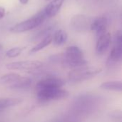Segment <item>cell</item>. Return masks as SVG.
I'll use <instances>...</instances> for the list:
<instances>
[{
	"label": "cell",
	"instance_id": "ac0fdd59",
	"mask_svg": "<svg viewBox=\"0 0 122 122\" xmlns=\"http://www.w3.org/2000/svg\"><path fill=\"white\" fill-rule=\"evenodd\" d=\"M53 29V26H48L44 28V29H42L41 31H40L38 34H36L34 36V40H38V39H44V37H46V36L49 35L51 31Z\"/></svg>",
	"mask_w": 122,
	"mask_h": 122
},
{
	"label": "cell",
	"instance_id": "6da1fadb",
	"mask_svg": "<svg viewBox=\"0 0 122 122\" xmlns=\"http://www.w3.org/2000/svg\"><path fill=\"white\" fill-rule=\"evenodd\" d=\"M46 18V16L44 10H41L32 17L11 26L10 28V31L13 33H22L30 31L39 26L45 21Z\"/></svg>",
	"mask_w": 122,
	"mask_h": 122
},
{
	"label": "cell",
	"instance_id": "30bf717a",
	"mask_svg": "<svg viewBox=\"0 0 122 122\" xmlns=\"http://www.w3.org/2000/svg\"><path fill=\"white\" fill-rule=\"evenodd\" d=\"M71 26L74 29L78 31H84L87 28L88 21L87 18L83 15H77L72 18L71 21Z\"/></svg>",
	"mask_w": 122,
	"mask_h": 122
},
{
	"label": "cell",
	"instance_id": "9a60e30c",
	"mask_svg": "<svg viewBox=\"0 0 122 122\" xmlns=\"http://www.w3.org/2000/svg\"><path fill=\"white\" fill-rule=\"evenodd\" d=\"M67 37L68 36H67L66 32L64 31L63 29H60L55 31L54 36H53L52 41L56 46H61L66 41Z\"/></svg>",
	"mask_w": 122,
	"mask_h": 122
},
{
	"label": "cell",
	"instance_id": "5b68a950",
	"mask_svg": "<svg viewBox=\"0 0 122 122\" xmlns=\"http://www.w3.org/2000/svg\"><path fill=\"white\" fill-rule=\"evenodd\" d=\"M43 66L42 62L40 61L26 60L20 61L11 62L6 64V67L10 70H36Z\"/></svg>",
	"mask_w": 122,
	"mask_h": 122
},
{
	"label": "cell",
	"instance_id": "e0dca14e",
	"mask_svg": "<svg viewBox=\"0 0 122 122\" xmlns=\"http://www.w3.org/2000/svg\"><path fill=\"white\" fill-rule=\"evenodd\" d=\"M25 47H14L8 50L6 53V56L9 58H15L19 56Z\"/></svg>",
	"mask_w": 122,
	"mask_h": 122
},
{
	"label": "cell",
	"instance_id": "d6986e66",
	"mask_svg": "<svg viewBox=\"0 0 122 122\" xmlns=\"http://www.w3.org/2000/svg\"><path fill=\"white\" fill-rule=\"evenodd\" d=\"M5 14H6L5 9L3 6H0V19L4 18V16H5Z\"/></svg>",
	"mask_w": 122,
	"mask_h": 122
},
{
	"label": "cell",
	"instance_id": "9c48e42d",
	"mask_svg": "<svg viewBox=\"0 0 122 122\" xmlns=\"http://www.w3.org/2000/svg\"><path fill=\"white\" fill-rule=\"evenodd\" d=\"M65 0H52L44 9L46 17L51 18L55 16L60 11Z\"/></svg>",
	"mask_w": 122,
	"mask_h": 122
},
{
	"label": "cell",
	"instance_id": "44dd1931",
	"mask_svg": "<svg viewBox=\"0 0 122 122\" xmlns=\"http://www.w3.org/2000/svg\"><path fill=\"white\" fill-rule=\"evenodd\" d=\"M46 1H49V0H46Z\"/></svg>",
	"mask_w": 122,
	"mask_h": 122
},
{
	"label": "cell",
	"instance_id": "4fadbf2b",
	"mask_svg": "<svg viewBox=\"0 0 122 122\" xmlns=\"http://www.w3.org/2000/svg\"><path fill=\"white\" fill-rule=\"evenodd\" d=\"M100 89L107 91H114V92H122V83L121 81H110L102 83Z\"/></svg>",
	"mask_w": 122,
	"mask_h": 122
},
{
	"label": "cell",
	"instance_id": "ba28073f",
	"mask_svg": "<svg viewBox=\"0 0 122 122\" xmlns=\"http://www.w3.org/2000/svg\"><path fill=\"white\" fill-rule=\"evenodd\" d=\"M111 42H112V36L111 34L109 32H107L103 35L99 36L96 45L97 53L98 54H104L109 47Z\"/></svg>",
	"mask_w": 122,
	"mask_h": 122
},
{
	"label": "cell",
	"instance_id": "2e32d148",
	"mask_svg": "<svg viewBox=\"0 0 122 122\" xmlns=\"http://www.w3.org/2000/svg\"><path fill=\"white\" fill-rule=\"evenodd\" d=\"M21 75L16 73H8L0 76V84H8L15 82L18 79H19Z\"/></svg>",
	"mask_w": 122,
	"mask_h": 122
},
{
	"label": "cell",
	"instance_id": "52a82bcc",
	"mask_svg": "<svg viewBox=\"0 0 122 122\" xmlns=\"http://www.w3.org/2000/svg\"><path fill=\"white\" fill-rule=\"evenodd\" d=\"M108 20L105 16H99L95 18L90 24V29L95 31L99 37L107 33Z\"/></svg>",
	"mask_w": 122,
	"mask_h": 122
},
{
	"label": "cell",
	"instance_id": "7c38bea8",
	"mask_svg": "<svg viewBox=\"0 0 122 122\" xmlns=\"http://www.w3.org/2000/svg\"><path fill=\"white\" fill-rule=\"evenodd\" d=\"M31 82L32 81L30 78L21 76L20 78L18 79L15 82L9 85V88L12 89H24L29 87L31 84Z\"/></svg>",
	"mask_w": 122,
	"mask_h": 122
},
{
	"label": "cell",
	"instance_id": "8992f818",
	"mask_svg": "<svg viewBox=\"0 0 122 122\" xmlns=\"http://www.w3.org/2000/svg\"><path fill=\"white\" fill-rule=\"evenodd\" d=\"M64 85V81L57 77H49L44 79L38 82L36 87L38 90L54 89V88H61Z\"/></svg>",
	"mask_w": 122,
	"mask_h": 122
},
{
	"label": "cell",
	"instance_id": "7a4b0ae2",
	"mask_svg": "<svg viewBox=\"0 0 122 122\" xmlns=\"http://www.w3.org/2000/svg\"><path fill=\"white\" fill-rule=\"evenodd\" d=\"M102 71V68L98 67H90V66H82L72 69L68 74L69 80L71 82H81L98 75Z\"/></svg>",
	"mask_w": 122,
	"mask_h": 122
},
{
	"label": "cell",
	"instance_id": "5bb4252c",
	"mask_svg": "<svg viewBox=\"0 0 122 122\" xmlns=\"http://www.w3.org/2000/svg\"><path fill=\"white\" fill-rule=\"evenodd\" d=\"M52 40H53V36L51 34H49V35L46 36V37L42 39V40L39 44H37L36 46H34L30 50L29 53L30 54H34V53H36V52H38V51L42 50L45 47L50 45L51 44V42H52Z\"/></svg>",
	"mask_w": 122,
	"mask_h": 122
},
{
	"label": "cell",
	"instance_id": "3957f363",
	"mask_svg": "<svg viewBox=\"0 0 122 122\" xmlns=\"http://www.w3.org/2000/svg\"><path fill=\"white\" fill-rule=\"evenodd\" d=\"M69 92L61 88L40 89L37 92V99L41 102H50L66 99Z\"/></svg>",
	"mask_w": 122,
	"mask_h": 122
},
{
	"label": "cell",
	"instance_id": "ffe728a7",
	"mask_svg": "<svg viewBox=\"0 0 122 122\" xmlns=\"http://www.w3.org/2000/svg\"><path fill=\"white\" fill-rule=\"evenodd\" d=\"M19 1L21 4H26L29 2V0H19Z\"/></svg>",
	"mask_w": 122,
	"mask_h": 122
},
{
	"label": "cell",
	"instance_id": "8fae6325",
	"mask_svg": "<svg viewBox=\"0 0 122 122\" xmlns=\"http://www.w3.org/2000/svg\"><path fill=\"white\" fill-rule=\"evenodd\" d=\"M23 102V99L21 98H4L0 99V112L16 107Z\"/></svg>",
	"mask_w": 122,
	"mask_h": 122
},
{
	"label": "cell",
	"instance_id": "277c9868",
	"mask_svg": "<svg viewBox=\"0 0 122 122\" xmlns=\"http://www.w3.org/2000/svg\"><path fill=\"white\" fill-rule=\"evenodd\" d=\"M122 31H117L114 35V46L110 51L107 59L108 65H114L122 61Z\"/></svg>",
	"mask_w": 122,
	"mask_h": 122
}]
</instances>
